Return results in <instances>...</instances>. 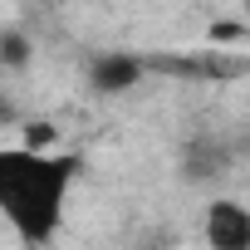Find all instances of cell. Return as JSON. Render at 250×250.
<instances>
[{"label": "cell", "instance_id": "cell-1", "mask_svg": "<svg viewBox=\"0 0 250 250\" xmlns=\"http://www.w3.org/2000/svg\"><path fill=\"white\" fill-rule=\"evenodd\" d=\"M74 177L79 157L64 152H35V147L0 152V211L25 245H44L59 230Z\"/></svg>", "mask_w": 250, "mask_h": 250}, {"label": "cell", "instance_id": "cell-2", "mask_svg": "<svg viewBox=\"0 0 250 250\" xmlns=\"http://www.w3.org/2000/svg\"><path fill=\"white\" fill-rule=\"evenodd\" d=\"M201 235H206V250H250V206L235 196L206 201Z\"/></svg>", "mask_w": 250, "mask_h": 250}, {"label": "cell", "instance_id": "cell-3", "mask_svg": "<svg viewBox=\"0 0 250 250\" xmlns=\"http://www.w3.org/2000/svg\"><path fill=\"white\" fill-rule=\"evenodd\" d=\"M88 79H93L98 93H123V88H133V83L143 79V64H138L133 54H103V59H93Z\"/></svg>", "mask_w": 250, "mask_h": 250}, {"label": "cell", "instance_id": "cell-4", "mask_svg": "<svg viewBox=\"0 0 250 250\" xmlns=\"http://www.w3.org/2000/svg\"><path fill=\"white\" fill-rule=\"evenodd\" d=\"M20 59H25V40L5 35V40H0V64H20Z\"/></svg>", "mask_w": 250, "mask_h": 250}]
</instances>
